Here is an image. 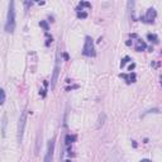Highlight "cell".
Segmentation results:
<instances>
[{
    "instance_id": "2",
    "label": "cell",
    "mask_w": 162,
    "mask_h": 162,
    "mask_svg": "<svg viewBox=\"0 0 162 162\" xmlns=\"http://www.w3.org/2000/svg\"><path fill=\"white\" fill-rule=\"evenodd\" d=\"M82 55L86 57H95L96 56V52H95V46H94V39L86 35L85 37V43L82 47Z\"/></svg>"
},
{
    "instance_id": "11",
    "label": "cell",
    "mask_w": 162,
    "mask_h": 162,
    "mask_svg": "<svg viewBox=\"0 0 162 162\" xmlns=\"http://www.w3.org/2000/svg\"><path fill=\"white\" fill-rule=\"evenodd\" d=\"M39 26H41L42 28H43L46 32H47V31H48V29H50V27H48V23H47L46 20H41V22H39Z\"/></svg>"
},
{
    "instance_id": "12",
    "label": "cell",
    "mask_w": 162,
    "mask_h": 162,
    "mask_svg": "<svg viewBox=\"0 0 162 162\" xmlns=\"http://www.w3.org/2000/svg\"><path fill=\"white\" fill-rule=\"evenodd\" d=\"M77 18H82V19H85V18H87V13L86 11H80V10H77Z\"/></svg>"
},
{
    "instance_id": "18",
    "label": "cell",
    "mask_w": 162,
    "mask_h": 162,
    "mask_svg": "<svg viewBox=\"0 0 162 162\" xmlns=\"http://www.w3.org/2000/svg\"><path fill=\"white\" fill-rule=\"evenodd\" d=\"M63 57H65V60H69V55H67V53H63Z\"/></svg>"
},
{
    "instance_id": "6",
    "label": "cell",
    "mask_w": 162,
    "mask_h": 162,
    "mask_svg": "<svg viewBox=\"0 0 162 162\" xmlns=\"http://www.w3.org/2000/svg\"><path fill=\"white\" fill-rule=\"evenodd\" d=\"M156 17H157V11H156V9L149 8V9L147 10L146 15L143 17V18H141V19H142L143 22H146V23H153L154 19H156Z\"/></svg>"
},
{
    "instance_id": "9",
    "label": "cell",
    "mask_w": 162,
    "mask_h": 162,
    "mask_svg": "<svg viewBox=\"0 0 162 162\" xmlns=\"http://www.w3.org/2000/svg\"><path fill=\"white\" fill-rule=\"evenodd\" d=\"M76 139H77V136H75V134H67V136H66L65 142H66V145H67V146H70L71 143H74Z\"/></svg>"
},
{
    "instance_id": "16",
    "label": "cell",
    "mask_w": 162,
    "mask_h": 162,
    "mask_svg": "<svg viewBox=\"0 0 162 162\" xmlns=\"http://www.w3.org/2000/svg\"><path fill=\"white\" fill-rule=\"evenodd\" d=\"M5 124H7V118H3V137L5 136Z\"/></svg>"
},
{
    "instance_id": "1",
    "label": "cell",
    "mask_w": 162,
    "mask_h": 162,
    "mask_svg": "<svg viewBox=\"0 0 162 162\" xmlns=\"http://www.w3.org/2000/svg\"><path fill=\"white\" fill-rule=\"evenodd\" d=\"M14 29H15V4H14V2H10L9 9H8L7 23H5V32L13 33Z\"/></svg>"
},
{
    "instance_id": "5",
    "label": "cell",
    "mask_w": 162,
    "mask_h": 162,
    "mask_svg": "<svg viewBox=\"0 0 162 162\" xmlns=\"http://www.w3.org/2000/svg\"><path fill=\"white\" fill-rule=\"evenodd\" d=\"M58 74H60V52H57L56 56V63H55V69H53V75H52V80H51V87L55 89L56 82L58 79Z\"/></svg>"
},
{
    "instance_id": "21",
    "label": "cell",
    "mask_w": 162,
    "mask_h": 162,
    "mask_svg": "<svg viewBox=\"0 0 162 162\" xmlns=\"http://www.w3.org/2000/svg\"><path fill=\"white\" fill-rule=\"evenodd\" d=\"M66 162H70V161H66Z\"/></svg>"
},
{
    "instance_id": "15",
    "label": "cell",
    "mask_w": 162,
    "mask_h": 162,
    "mask_svg": "<svg viewBox=\"0 0 162 162\" xmlns=\"http://www.w3.org/2000/svg\"><path fill=\"white\" fill-rule=\"evenodd\" d=\"M80 7H81V10H82V7H86V8H90V7H91V4H90V3H87V2H80Z\"/></svg>"
},
{
    "instance_id": "17",
    "label": "cell",
    "mask_w": 162,
    "mask_h": 162,
    "mask_svg": "<svg viewBox=\"0 0 162 162\" xmlns=\"http://www.w3.org/2000/svg\"><path fill=\"white\" fill-rule=\"evenodd\" d=\"M136 67V63H132L130 66H129V71H130V72H132V70H133Z\"/></svg>"
},
{
    "instance_id": "4",
    "label": "cell",
    "mask_w": 162,
    "mask_h": 162,
    "mask_svg": "<svg viewBox=\"0 0 162 162\" xmlns=\"http://www.w3.org/2000/svg\"><path fill=\"white\" fill-rule=\"evenodd\" d=\"M53 152H55V138L48 141L47 145V152L44 156V162H52L53 161Z\"/></svg>"
},
{
    "instance_id": "20",
    "label": "cell",
    "mask_w": 162,
    "mask_h": 162,
    "mask_svg": "<svg viewBox=\"0 0 162 162\" xmlns=\"http://www.w3.org/2000/svg\"><path fill=\"white\" fill-rule=\"evenodd\" d=\"M161 84H162V76H161Z\"/></svg>"
},
{
    "instance_id": "8",
    "label": "cell",
    "mask_w": 162,
    "mask_h": 162,
    "mask_svg": "<svg viewBox=\"0 0 162 162\" xmlns=\"http://www.w3.org/2000/svg\"><path fill=\"white\" fill-rule=\"evenodd\" d=\"M121 77L124 79L128 84L134 82L136 81V74L134 72H129V74H121Z\"/></svg>"
},
{
    "instance_id": "3",
    "label": "cell",
    "mask_w": 162,
    "mask_h": 162,
    "mask_svg": "<svg viewBox=\"0 0 162 162\" xmlns=\"http://www.w3.org/2000/svg\"><path fill=\"white\" fill-rule=\"evenodd\" d=\"M27 123V110H23L19 118V123H18V142L22 143L23 136H24V128Z\"/></svg>"
},
{
    "instance_id": "14",
    "label": "cell",
    "mask_w": 162,
    "mask_h": 162,
    "mask_svg": "<svg viewBox=\"0 0 162 162\" xmlns=\"http://www.w3.org/2000/svg\"><path fill=\"white\" fill-rule=\"evenodd\" d=\"M0 95H2V99H0V104H4V101H5V91H4V89L0 90Z\"/></svg>"
},
{
    "instance_id": "7",
    "label": "cell",
    "mask_w": 162,
    "mask_h": 162,
    "mask_svg": "<svg viewBox=\"0 0 162 162\" xmlns=\"http://www.w3.org/2000/svg\"><path fill=\"white\" fill-rule=\"evenodd\" d=\"M146 48H147L146 42L138 38V39H137V43H136V46H134V50H136L137 52H142V51H145Z\"/></svg>"
},
{
    "instance_id": "10",
    "label": "cell",
    "mask_w": 162,
    "mask_h": 162,
    "mask_svg": "<svg viewBox=\"0 0 162 162\" xmlns=\"http://www.w3.org/2000/svg\"><path fill=\"white\" fill-rule=\"evenodd\" d=\"M147 39H148V41H151L152 43H154V44H157V43H158V41H160L158 37H157V35H156L154 33H148V34H147Z\"/></svg>"
},
{
    "instance_id": "19",
    "label": "cell",
    "mask_w": 162,
    "mask_h": 162,
    "mask_svg": "<svg viewBox=\"0 0 162 162\" xmlns=\"http://www.w3.org/2000/svg\"><path fill=\"white\" fill-rule=\"evenodd\" d=\"M139 162H151V161H149V160H147V158H146V160H141Z\"/></svg>"
},
{
    "instance_id": "13",
    "label": "cell",
    "mask_w": 162,
    "mask_h": 162,
    "mask_svg": "<svg viewBox=\"0 0 162 162\" xmlns=\"http://www.w3.org/2000/svg\"><path fill=\"white\" fill-rule=\"evenodd\" d=\"M130 61V57H128V56H125L124 58H122V62H121V67H124L125 66V63L127 62H129Z\"/></svg>"
}]
</instances>
